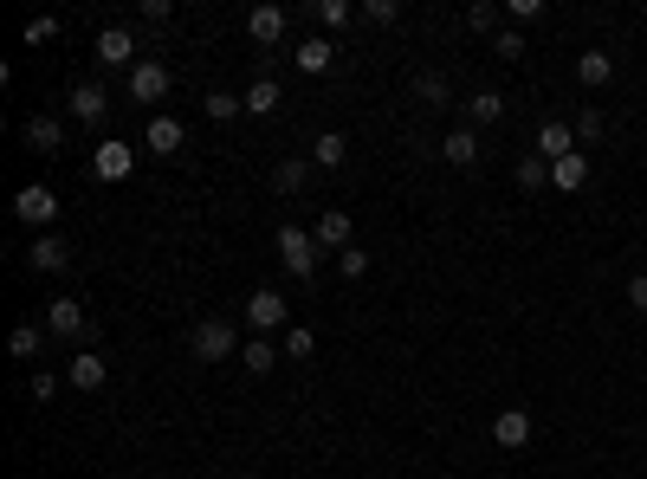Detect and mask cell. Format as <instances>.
<instances>
[{
  "mask_svg": "<svg viewBox=\"0 0 647 479\" xmlns=\"http://www.w3.org/2000/svg\"><path fill=\"white\" fill-rule=\"evenodd\" d=\"M415 98L421 104H447V78H440V72H421L415 78Z\"/></svg>",
  "mask_w": 647,
  "mask_h": 479,
  "instance_id": "cell-34",
  "label": "cell"
},
{
  "mask_svg": "<svg viewBox=\"0 0 647 479\" xmlns=\"http://www.w3.org/2000/svg\"><path fill=\"white\" fill-rule=\"evenodd\" d=\"M240 363H246V376H266V369H272V363H279V350H272V344H266V337H253V344H246V350H240Z\"/></svg>",
  "mask_w": 647,
  "mask_h": 479,
  "instance_id": "cell-27",
  "label": "cell"
},
{
  "mask_svg": "<svg viewBox=\"0 0 647 479\" xmlns=\"http://www.w3.org/2000/svg\"><path fill=\"white\" fill-rule=\"evenodd\" d=\"M279 111V78H253L246 85V117H272Z\"/></svg>",
  "mask_w": 647,
  "mask_h": 479,
  "instance_id": "cell-21",
  "label": "cell"
},
{
  "mask_svg": "<svg viewBox=\"0 0 647 479\" xmlns=\"http://www.w3.org/2000/svg\"><path fill=\"white\" fill-rule=\"evenodd\" d=\"M492 441H499L505 454L531 447V415H525V408H505V415H492Z\"/></svg>",
  "mask_w": 647,
  "mask_h": 479,
  "instance_id": "cell-10",
  "label": "cell"
},
{
  "mask_svg": "<svg viewBox=\"0 0 647 479\" xmlns=\"http://www.w3.org/2000/svg\"><path fill=\"white\" fill-rule=\"evenodd\" d=\"M602 130H609V117H602L596 104H589V111H576V143H596Z\"/></svg>",
  "mask_w": 647,
  "mask_h": 479,
  "instance_id": "cell-31",
  "label": "cell"
},
{
  "mask_svg": "<svg viewBox=\"0 0 647 479\" xmlns=\"http://www.w3.org/2000/svg\"><path fill=\"white\" fill-rule=\"evenodd\" d=\"M13 214H20V221L33 227V234H46V227L59 221V195H52L46 182H26L20 195H13Z\"/></svg>",
  "mask_w": 647,
  "mask_h": 479,
  "instance_id": "cell-3",
  "label": "cell"
},
{
  "mask_svg": "<svg viewBox=\"0 0 647 479\" xmlns=\"http://www.w3.org/2000/svg\"><path fill=\"white\" fill-rule=\"evenodd\" d=\"M272 182H279L285 195H298V188H311V162L305 156H285L279 169H272Z\"/></svg>",
  "mask_w": 647,
  "mask_h": 479,
  "instance_id": "cell-24",
  "label": "cell"
},
{
  "mask_svg": "<svg viewBox=\"0 0 647 479\" xmlns=\"http://www.w3.org/2000/svg\"><path fill=\"white\" fill-rule=\"evenodd\" d=\"M169 13H175L169 0H143V20H149V26H162V20H169Z\"/></svg>",
  "mask_w": 647,
  "mask_h": 479,
  "instance_id": "cell-42",
  "label": "cell"
},
{
  "mask_svg": "<svg viewBox=\"0 0 647 479\" xmlns=\"http://www.w3.org/2000/svg\"><path fill=\"white\" fill-rule=\"evenodd\" d=\"M492 52H499V59H525V33H512V26H499V39H492Z\"/></svg>",
  "mask_w": 647,
  "mask_h": 479,
  "instance_id": "cell-38",
  "label": "cell"
},
{
  "mask_svg": "<svg viewBox=\"0 0 647 479\" xmlns=\"http://www.w3.org/2000/svg\"><path fill=\"white\" fill-rule=\"evenodd\" d=\"M311 350H318V331H311V324H292V331H285V357H292V363H305Z\"/></svg>",
  "mask_w": 647,
  "mask_h": 479,
  "instance_id": "cell-28",
  "label": "cell"
},
{
  "mask_svg": "<svg viewBox=\"0 0 647 479\" xmlns=\"http://www.w3.org/2000/svg\"><path fill=\"white\" fill-rule=\"evenodd\" d=\"M538 156H544V162L576 156V123H557V117H550L544 130H538Z\"/></svg>",
  "mask_w": 647,
  "mask_h": 479,
  "instance_id": "cell-14",
  "label": "cell"
},
{
  "mask_svg": "<svg viewBox=\"0 0 647 479\" xmlns=\"http://www.w3.org/2000/svg\"><path fill=\"white\" fill-rule=\"evenodd\" d=\"M240 479H259V473H240Z\"/></svg>",
  "mask_w": 647,
  "mask_h": 479,
  "instance_id": "cell-43",
  "label": "cell"
},
{
  "mask_svg": "<svg viewBox=\"0 0 647 479\" xmlns=\"http://www.w3.org/2000/svg\"><path fill=\"white\" fill-rule=\"evenodd\" d=\"M26 143H33V149H46V156H52V149L65 143V123H59V117H33V123H26Z\"/></svg>",
  "mask_w": 647,
  "mask_h": 479,
  "instance_id": "cell-23",
  "label": "cell"
},
{
  "mask_svg": "<svg viewBox=\"0 0 647 479\" xmlns=\"http://www.w3.org/2000/svg\"><path fill=\"white\" fill-rule=\"evenodd\" d=\"M130 98L136 104H162L169 98V65L162 59H136L130 65Z\"/></svg>",
  "mask_w": 647,
  "mask_h": 479,
  "instance_id": "cell-5",
  "label": "cell"
},
{
  "mask_svg": "<svg viewBox=\"0 0 647 479\" xmlns=\"http://www.w3.org/2000/svg\"><path fill=\"white\" fill-rule=\"evenodd\" d=\"M91 169H98V182H123V175L136 169V149L110 136V143H98V149H91Z\"/></svg>",
  "mask_w": 647,
  "mask_h": 479,
  "instance_id": "cell-7",
  "label": "cell"
},
{
  "mask_svg": "<svg viewBox=\"0 0 647 479\" xmlns=\"http://www.w3.org/2000/svg\"><path fill=\"white\" fill-rule=\"evenodd\" d=\"M143 149L149 156H175V149H182V123L175 117H149L143 123Z\"/></svg>",
  "mask_w": 647,
  "mask_h": 479,
  "instance_id": "cell-16",
  "label": "cell"
},
{
  "mask_svg": "<svg viewBox=\"0 0 647 479\" xmlns=\"http://www.w3.org/2000/svg\"><path fill=\"white\" fill-rule=\"evenodd\" d=\"M466 26H473V33H492V39H499V7H492V0L466 7Z\"/></svg>",
  "mask_w": 647,
  "mask_h": 479,
  "instance_id": "cell-29",
  "label": "cell"
},
{
  "mask_svg": "<svg viewBox=\"0 0 647 479\" xmlns=\"http://www.w3.org/2000/svg\"><path fill=\"white\" fill-rule=\"evenodd\" d=\"M285 26H292V20H285V7H272V0L246 13V39H253V46H279Z\"/></svg>",
  "mask_w": 647,
  "mask_h": 479,
  "instance_id": "cell-8",
  "label": "cell"
},
{
  "mask_svg": "<svg viewBox=\"0 0 647 479\" xmlns=\"http://www.w3.org/2000/svg\"><path fill=\"white\" fill-rule=\"evenodd\" d=\"M26 389H33V402H52V395H59V376H52V369H39Z\"/></svg>",
  "mask_w": 647,
  "mask_h": 479,
  "instance_id": "cell-39",
  "label": "cell"
},
{
  "mask_svg": "<svg viewBox=\"0 0 647 479\" xmlns=\"http://www.w3.org/2000/svg\"><path fill=\"white\" fill-rule=\"evenodd\" d=\"M538 13H544V0H512V20H518V26H531Z\"/></svg>",
  "mask_w": 647,
  "mask_h": 479,
  "instance_id": "cell-40",
  "label": "cell"
},
{
  "mask_svg": "<svg viewBox=\"0 0 647 479\" xmlns=\"http://www.w3.org/2000/svg\"><path fill=\"white\" fill-rule=\"evenodd\" d=\"M466 117H473L479 130H486V123H499V117H505V98H499V91H473V98H466Z\"/></svg>",
  "mask_w": 647,
  "mask_h": 479,
  "instance_id": "cell-25",
  "label": "cell"
},
{
  "mask_svg": "<svg viewBox=\"0 0 647 479\" xmlns=\"http://www.w3.org/2000/svg\"><path fill=\"white\" fill-rule=\"evenodd\" d=\"M440 156H447L453 169H473V162H479V130H473V123H453L447 143H440Z\"/></svg>",
  "mask_w": 647,
  "mask_h": 479,
  "instance_id": "cell-13",
  "label": "cell"
},
{
  "mask_svg": "<svg viewBox=\"0 0 647 479\" xmlns=\"http://www.w3.org/2000/svg\"><path fill=\"white\" fill-rule=\"evenodd\" d=\"M65 104H72V117L91 123V130L110 117V91H104V85H72V98H65Z\"/></svg>",
  "mask_w": 647,
  "mask_h": 479,
  "instance_id": "cell-11",
  "label": "cell"
},
{
  "mask_svg": "<svg viewBox=\"0 0 647 479\" xmlns=\"http://www.w3.org/2000/svg\"><path fill=\"white\" fill-rule=\"evenodd\" d=\"M550 182V162L544 156H525V162H518V188H544Z\"/></svg>",
  "mask_w": 647,
  "mask_h": 479,
  "instance_id": "cell-35",
  "label": "cell"
},
{
  "mask_svg": "<svg viewBox=\"0 0 647 479\" xmlns=\"http://www.w3.org/2000/svg\"><path fill=\"white\" fill-rule=\"evenodd\" d=\"M337 272H343V279H363V272H369V253H363V246H350V253H337Z\"/></svg>",
  "mask_w": 647,
  "mask_h": 479,
  "instance_id": "cell-37",
  "label": "cell"
},
{
  "mask_svg": "<svg viewBox=\"0 0 647 479\" xmlns=\"http://www.w3.org/2000/svg\"><path fill=\"white\" fill-rule=\"evenodd\" d=\"M46 331H52V337H65V344H85V337L98 331V324H91V311L78 305V298H52V305H46Z\"/></svg>",
  "mask_w": 647,
  "mask_h": 479,
  "instance_id": "cell-2",
  "label": "cell"
},
{
  "mask_svg": "<svg viewBox=\"0 0 647 479\" xmlns=\"http://www.w3.org/2000/svg\"><path fill=\"white\" fill-rule=\"evenodd\" d=\"M576 78H583L589 91H596V85H609V78H615V59H609V52H602V46H589L583 59H576Z\"/></svg>",
  "mask_w": 647,
  "mask_h": 479,
  "instance_id": "cell-19",
  "label": "cell"
},
{
  "mask_svg": "<svg viewBox=\"0 0 647 479\" xmlns=\"http://www.w3.org/2000/svg\"><path fill=\"white\" fill-rule=\"evenodd\" d=\"M7 350H13L20 363H26V357H39V324H20V331L7 337Z\"/></svg>",
  "mask_w": 647,
  "mask_h": 479,
  "instance_id": "cell-33",
  "label": "cell"
},
{
  "mask_svg": "<svg viewBox=\"0 0 647 479\" xmlns=\"http://www.w3.org/2000/svg\"><path fill=\"white\" fill-rule=\"evenodd\" d=\"M201 111H208L214 123H233V117L246 111V98H240V91H208V98H201Z\"/></svg>",
  "mask_w": 647,
  "mask_h": 479,
  "instance_id": "cell-26",
  "label": "cell"
},
{
  "mask_svg": "<svg viewBox=\"0 0 647 479\" xmlns=\"http://www.w3.org/2000/svg\"><path fill=\"white\" fill-rule=\"evenodd\" d=\"M343 162H350V143H343L337 130H324L318 143H311V169H343Z\"/></svg>",
  "mask_w": 647,
  "mask_h": 479,
  "instance_id": "cell-20",
  "label": "cell"
},
{
  "mask_svg": "<svg viewBox=\"0 0 647 479\" xmlns=\"http://www.w3.org/2000/svg\"><path fill=\"white\" fill-rule=\"evenodd\" d=\"M298 72H330V59H337V46H330L324 33H311V39H298Z\"/></svg>",
  "mask_w": 647,
  "mask_h": 479,
  "instance_id": "cell-18",
  "label": "cell"
},
{
  "mask_svg": "<svg viewBox=\"0 0 647 479\" xmlns=\"http://www.w3.org/2000/svg\"><path fill=\"white\" fill-rule=\"evenodd\" d=\"M246 324H253V331H292V324H285V292L259 285V292L246 298Z\"/></svg>",
  "mask_w": 647,
  "mask_h": 479,
  "instance_id": "cell-6",
  "label": "cell"
},
{
  "mask_svg": "<svg viewBox=\"0 0 647 479\" xmlns=\"http://www.w3.org/2000/svg\"><path fill=\"white\" fill-rule=\"evenodd\" d=\"M550 182H557L563 195H576V188L589 182V156H563V162H550Z\"/></svg>",
  "mask_w": 647,
  "mask_h": 479,
  "instance_id": "cell-22",
  "label": "cell"
},
{
  "mask_svg": "<svg viewBox=\"0 0 647 479\" xmlns=\"http://www.w3.org/2000/svg\"><path fill=\"white\" fill-rule=\"evenodd\" d=\"M318 20H324V33H343L350 26V0H318Z\"/></svg>",
  "mask_w": 647,
  "mask_h": 479,
  "instance_id": "cell-32",
  "label": "cell"
},
{
  "mask_svg": "<svg viewBox=\"0 0 647 479\" xmlns=\"http://www.w3.org/2000/svg\"><path fill=\"white\" fill-rule=\"evenodd\" d=\"M363 20H376V26H395V20H402V0H363Z\"/></svg>",
  "mask_w": 647,
  "mask_h": 479,
  "instance_id": "cell-36",
  "label": "cell"
},
{
  "mask_svg": "<svg viewBox=\"0 0 647 479\" xmlns=\"http://www.w3.org/2000/svg\"><path fill=\"white\" fill-rule=\"evenodd\" d=\"M311 234H318V246H330V253H350V214H343V208H324Z\"/></svg>",
  "mask_w": 647,
  "mask_h": 479,
  "instance_id": "cell-17",
  "label": "cell"
},
{
  "mask_svg": "<svg viewBox=\"0 0 647 479\" xmlns=\"http://www.w3.org/2000/svg\"><path fill=\"white\" fill-rule=\"evenodd\" d=\"M20 39H26V46H46V39H59V20H52V13H39V20L20 26Z\"/></svg>",
  "mask_w": 647,
  "mask_h": 479,
  "instance_id": "cell-30",
  "label": "cell"
},
{
  "mask_svg": "<svg viewBox=\"0 0 647 479\" xmlns=\"http://www.w3.org/2000/svg\"><path fill=\"white\" fill-rule=\"evenodd\" d=\"M104 376H110V363L98 357V350H78V357L72 363H65V382H72V389H104Z\"/></svg>",
  "mask_w": 647,
  "mask_h": 479,
  "instance_id": "cell-12",
  "label": "cell"
},
{
  "mask_svg": "<svg viewBox=\"0 0 647 479\" xmlns=\"http://www.w3.org/2000/svg\"><path fill=\"white\" fill-rule=\"evenodd\" d=\"M65 259H72V253H65L59 234H33V246H26V266H33V272H65Z\"/></svg>",
  "mask_w": 647,
  "mask_h": 479,
  "instance_id": "cell-15",
  "label": "cell"
},
{
  "mask_svg": "<svg viewBox=\"0 0 647 479\" xmlns=\"http://www.w3.org/2000/svg\"><path fill=\"white\" fill-rule=\"evenodd\" d=\"M628 305L647 311V272H635V279H628Z\"/></svg>",
  "mask_w": 647,
  "mask_h": 479,
  "instance_id": "cell-41",
  "label": "cell"
},
{
  "mask_svg": "<svg viewBox=\"0 0 647 479\" xmlns=\"http://www.w3.org/2000/svg\"><path fill=\"white\" fill-rule=\"evenodd\" d=\"M188 350H195V363H227V357H240V331H233V318H201Z\"/></svg>",
  "mask_w": 647,
  "mask_h": 479,
  "instance_id": "cell-1",
  "label": "cell"
},
{
  "mask_svg": "<svg viewBox=\"0 0 647 479\" xmlns=\"http://www.w3.org/2000/svg\"><path fill=\"white\" fill-rule=\"evenodd\" d=\"M98 65H123V72L136 65V33L130 26H104L98 33Z\"/></svg>",
  "mask_w": 647,
  "mask_h": 479,
  "instance_id": "cell-9",
  "label": "cell"
},
{
  "mask_svg": "<svg viewBox=\"0 0 647 479\" xmlns=\"http://www.w3.org/2000/svg\"><path fill=\"white\" fill-rule=\"evenodd\" d=\"M318 234H305V227H279V259H285V272H298V279H311L318 272Z\"/></svg>",
  "mask_w": 647,
  "mask_h": 479,
  "instance_id": "cell-4",
  "label": "cell"
}]
</instances>
